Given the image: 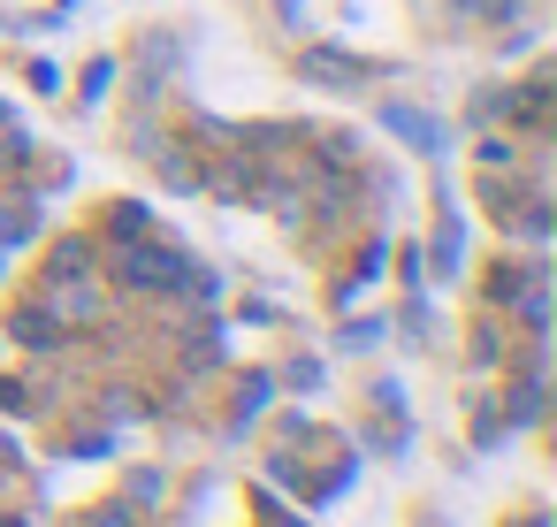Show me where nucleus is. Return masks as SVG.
<instances>
[{"label": "nucleus", "instance_id": "f03ea898", "mask_svg": "<svg viewBox=\"0 0 557 527\" xmlns=\"http://www.w3.org/2000/svg\"><path fill=\"white\" fill-rule=\"evenodd\" d=\"M382 123H389V131H397L405 146H420V154H435V146H443V123H428L420 108H389Z\"/></svg>", "mask_w": 557, "mask_h": 527}, {"label": "nucleus", "instance_id": "f257e3e1", "mask_svg": "<svg viewBox=\"0 0 557 527\" xmlns=\"http://www.w3.org/2000/svg\"><path fill=\"white\" fill-rule=\"evenodd\" d=\"M115 275L131 283V291H153V298H169V291H199L207 275L191 268V260H176L169 245H131L123 260H115Z\"/></svg>", "mask_w": 557, "mask_h": 527}]
</instances>
